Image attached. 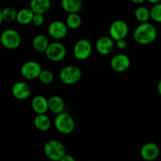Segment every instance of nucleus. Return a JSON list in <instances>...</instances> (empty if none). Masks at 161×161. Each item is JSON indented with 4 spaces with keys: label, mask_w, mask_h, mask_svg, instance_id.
Masks as SVG:
<instances>
[{
    "label": "nucleus",
    "mask_w": 161,
    "mask_h": 161,
    "mask_svg": "<svg viewBox=\"0 0 161 161\" xmlns=\"http://www.w3.org/2000/svg\"><path fill=\"white\" fill-rule=\"evenodd\" d=\"M157 37V30L149 22L141 23L135 29L133 33L134 40L140 45L146 46L153 43Z\"/></svg>",
    "instance_id": "1"
},
{
    "label": "nucleus",
    "mask_w": 161,
    "mask_h": 161,
    "mask_svg": "<svg viewBox=\"0 0 161 161\" xmlns=\"http://www.w3.org/2000/svg\"><path fill=\"white\" fill-rule=\"evenodd\" d=\"M43 152L46 157L52 161H60L66 154L64 144L58 140H49L43 146Z\"/></svg>",
    "instance_id": "2"
},
{
    "label": "nucleus",
    "mask_w": 161,
    "mask_h": 161,
    "mask_svg": "<svg viewBox=\"0 0 161 161\" xmlns=\"http://www.w3.org/2000/svg\"><path fill=\"white\" fill-rule=\"evenodd\" d=\"M53 124L57 130L63 135H69L72 133L75 128V122L73 117L64 112L57 115Z\"/></svg>",
    "instance_id": "3"
},
{
    "label": "nucleus",
    "mask_w": 161,
    "mask_h": 161,
    "mask_svg": "<svg viewBox=\"0 0 161 161\" xmlns=\"http://www.w3.org/2000/svg\"><path fill=\"white\" fill-rule=\"evenodd\" d=\"M0 42L7 50H16L21 44V36L17 30L9 28L2 32Z\"/></svg>",
    "instance_id": "4"
},
{
    "label": "nucleus",
    "mask_w": 161,
    "mask_h": 161,
    "mask_svg": "<svg viewBox=\"0 0 161 161\" xmlns=\"http://www.w3.org/2000/svg\"><path fill=\"white\" fill-rule=\"evenodd\" d=\"M61 83L65 85H73L78 83L82 78V71L75 65L64 66L59 73Z\"/></svg>",
    "instance_id": "5"
},
{
    "label": "nucleus",
    "mask_w": 161,
    "mask_h": 161,
    "mask_svg": "<svg viewBox=\"0 0 161 161\" xmlns=\"http://www.w3.org/2000/svg\"><path fill=\"white\" fill-rule=\"evenodd\" d=\"M67 53L66 47L60 42H53L50 43L46 50L45 54L47 59L53 62H60L64 59Z\"/></svg>",
    "instance_id": "6"
},
{
    "label": "nucleus",
    "mask_w": 161,
    "mask_h": 161,
    "mask_svg": "<svg viewBox=\"0 0 161 161\" xmlns=\"http://www.w3.org/2000/svg\"><path fill=\"white\" fill-rule=\"evenodd\" d=\"M93 47L91 42L87 39H79L73 47V55L79 61L88 59L92 53Z\"/></svg>",
    "instance_id": "7"
},
{
    "label": "nucleus",
    "mask_w": 161,
    "mask_h": 161,
    "mask_svg": "<svg viewBox=\"0 0 161 161\" xmlns=\"http://www.w3.org/2000/svg\"><path fill=\"white\" fill-rule=\"evenodd\" d=\"M109 36L114 41L126 39L129 32V27L127 22L123 20H116L109 26Z\"/></svg>",
    "instance_id": "8"
},
{
    "label": "nucleus",
    "mask_w": 161,
    "mask_h": 161,
    "mask_svg": "<svg viewBox=\"0 0 161 161\" xmlns=\"http://www.w3.org/2000/svg\"><path fill=\"white\" fill-rule=\"evenodd\" d=\"M42 67L40 64L36 61H28L24 63L20 67V74L26 80H36L39 78Z\"/></svg>",
    "instance_id": "9"
},
{
    "label": "nucleus",
    "mask_w": 161,
    "mask_h": 161,
    "mask_svg": "<svg viewBox=\"0 0 161 161\" xmlns=\"http://www.w3.org/2000/svg\"><path fill=\"white\" fill-rule=\"evenodd\" d=\"M67 25L61 20H53L48 26V34L53 39L56 40H61L64 39L68 35Z\"/></svg>",
    "instance_id": "10"
},
{
    "label": "nucleus",
    "mask_w": 161,
    "mask_h": 161,
    "mask_svg": "<svg viewBox=\"0 0 161 161\" xmlns=\"http://www.w3.org/2000/svg\"><path fill=\"white\" fill-rule=\"evenodd\" d=\"M130 66V58L124 53H118L114 55L110 61V67L116 72H126Z\"/></svg>",
    "instance_id": "11"
},
{
    "label": "nucleus",
    "mask_w": 161,
    "mask_h": 161,
    "mask_svg": "<svg viewBox=\"0 0 161 161\" xmlns=\"http://www.w3.org/2000/svg\"><path fill=\"white\" fill-rule=\"evenodd\" d=\"M160 149L158 145L154 142H147L143 145L140 150L142 158L146 161H153L160 156Z\"/></svg>",
    "instance_id": "12"
},
{
    "label": "nucleus",
    "mask_w": 161,
    "mask_h": 161,
    "mask_svg": "<svg viewBox=\"0 0 161 161\" xmlns=\"http://www.w3.org/2000/svg\"><path fill=\"white\" fill-rule=\"evenodd\" d=\"M115 44V41L109 36H103L97 39L95 48L99 54L105 56L112 53L114 49Z\"/></svg>",
    "instance_id": "13"
},
{
    "label": "nucleus",
    "mask_w": 161,
    "mask_h": 161,
    "mask_svg": "<svg viewBox=\"0 0 161 161\" xmlns=\"http://www.w3.org/2000/svg\"><path fill=\"white\" fill-rule=\"evenodd\" d=\"M11 92L17 100L25 101L30 97L31 90L28 83L23 81H19L13 85Z\"/></svg>",
    "instance_id": "14"
},
{
    "label": "nucleus",
    "mask_w": 161,
    "mask_h": 161,
    "mask_svg": "<svg viewBox=\"0 0 161 161\" xmlns=\"http://www.w3.org/2000/svg\"><path fill=\"white\" fill-rule=\"evenodd\" d=\"M31 108L36 114H46L49 110L48 99L42 95H36L31 100Z\"/></svg>",
    "instance_id": "15"
},
{
    "label": "nucleus",
    "mask_w": 161,
    "mask_h": 161,
    "mask_svg": "<svg viewBox=\"0 0 161 161\" xmlns=\"http://www.w3.org/2000/svg\"><path fill=\"white\" fill-rule=\"evenodd\" d=\"M51 7L50 0H31L29 3V8L35 14H45L50 10Z\"/></svg>",
    "instance_id": "16"
},
{
    "label": "nucleus",
    "mask_w": 161,
    "mask_h": 161,
    "mask_svg": "<svg viewBox=\"0 0 161 161\" xmlns=\"http://www.w3.org/2000/svg\"><path fill=\"white\" fill-rule=\"evenodd\" d=\"M49 110L53 114H60L63 113L65 108V104L61 97L58 95L51 96L48 99Z\"/></svg>",
    "instance_id": "17"
},
{
    "label": "nucleus",
    "mask_w": 161,
    "mask_h": 161,
    "mask_svg": "<svg viewBox=\"0 0 161 161\" xmlns=\"http://www.w3.org/2000/svg\"><path fill=\"white\" fill-rule=\"evenodd\" d=\"M61 8L68 14H79L83 8L82 0H61Z\"/></svg>",
    "instance_id": "18"
},
{
    "label": "nucleus",
    "mask_w": 161,
    "mask_h": 161,
    "mask_svg": "<svg viewBox=\"0 0 161 161\" xmlns=\"http://www.w3.org/2000/svg\"><path fill=\"white\" fill-rule=\"evenodd\" d=\"M34 15L35 13L31 10V8H23L17 11L16 20L20 25H28L32 23Z\"/></svg>",
    "instance_id": "19"
},
{
    "label": "nucleus",
    "mask_w": 161,
    "mask_h": 161,
    "mask_svg": "<svg viewBox=\"0 0 161 161\" xmlns=\"http://www.w3.org/2000/svg\"><path fill=\"white\" fill-rule=\"evenodd\" d=\"M49 45H50L49 39L45 35L38 34L33 38L32 47L34 50L39 53H45Z\"/></svg>",
    "instance_id": "20"
},
{
    "label": "nucleus",
    "mask_w": 161,
    "mask_h": 161,
    "mask_svg": "<svg viewBox=\"0 0 161 161\" xmlns=\"http://www.w3.org/2000/svg\"><path fill=\"white\" fill-rule=\"evenodd\" d=\"M33 123L35 127L42 132L47 131L51 127V120L46 114H36Z\"/></svg>",
    "instance_id": "21"
},
{
    "label": "nucleus",
    "mask_w": 161,
    "mask_h": 161,
    "mask_svg": "<svg viewBox=\"0 0 161 161\" xmlns=\"http://www.w3.org/2000/svg\"><path fill=\"white\" fill-rule=\"evenodd\" d=\"M17 11L15 8L12 6H7L0 11V25L3 24V21H14L17 19Z\"/></svg>",
    "instance_id": "22"
},
{
    "label": "nucleus",
    "mask_w": 161,
    "mask_h": 161,
    "mask_svg": "<svg viewBox=\"0 0 161 161\" xmlns=\"http://www.w3.org/2000/svg\"><path fill=\"white\" fill-rule=\"evenodd\" d=\"M135 17L140 23L149 22V20L151 18L150 9L146 6H138L135 11Z\"/></svg>",
    "instance_id": "23"
},
{
    "label": "nucleus",
    "mask_w": 161,
    "mask_h": 161,
    "mask_svg": "<svg viewBox=\"0 0 161 161\" xmlns=\"http://www.w3.org/2000/svg\"><path fill=\"white\" fill-rule=\"evenodd\" d=\"M65 23L69 28L72 30H76L81 26L82 18L77 13L69 14V15L66 17Z\"/></svg>",
    "instance_id": "24"
},
{
    "label": "nucleus",
    "mask_w": 161,
    "mask_h": 161,
    "mask_svg": "<svg viewBox=\"0 0 161 161\" xmlns=\"http://www.w3.org/2000/svg\"><path fill=\"white\" fill-rule=\"evenodd\" d=\"M38 79L42 84L49 85L53 83V80H54V75L51 71L48 70V69H44V70H42Z\"/></svg>",
    "instance_id": "25"
},
{
    "label": "nucleus",
    "mask_w": 161,
    "mask_h": 161,
    "mask_svg": "<svg viewBox=\"0 0 161 161\" xmlns=\"http://www.w3.org/2000/svg\"><path fill=\"white\" fill-rule=\"evenodd\" d=\"M151 19L157 23H161V3L154 4L150 9Z\"/></svg>",
    "instance_id": "26"
},
{
    "label": "nucleus",
    "mask_w": 161,
    "mask_h": 161,
    "mask_svg": "<svg viewBox=\"0 0 161 161\" xmlns=\"http://www.w3.org/2000/svg\"><path fill=\"white\" fill-rule=\"evenodd\" d=\"M44 23V17L43 14H35L34 17L32 20V24L36 27H39L42 25Z\"/></svg>",
    "instance_id": "27"
},
{
    "label": "nucleus",
    "mask_w": 161,
    "mask_h": 161,
    "mask_svg": "<svg viewBox=\"0 0 161 161\" xmlns=\"http://www.w3.org/2000/svg\"><path fill=\"white\" fill-rule=\"evenodd\" d=\"M115 43H116V47L119 50H124V49L127 48V40L125 39H119V40L115 41Z\"/></svg>",
    "instance_id": "28"
},
{
    "label": "nucleus",
    "mask_w": 161,
    "mask_h": 161,
    "mask_svg": "<svg viewBox=\"0 0 161 161\" xmlns=\"http://www.w3.org/2000/svg\"><path fill=\"white\" fill-rule=\"evenodd\" d=\"M60 161H75V160L72 156L69 155V154H65Z\"/></svg>",
    "instance_id": "29"
},
{
    "label": "nucleus",
    "mask_w": 161,
    "mask_h": 161,
    "mask_svg": "<svg viewBox=\"0 0 161 161\" xmlns=\"http://www.w3.org/2000/svg\"><path fill=\"white\" fill-rule=\"evenodd\" d=\"M145 1H146V0H131L132 3H135V4H136V5L142 4Z\"/></svg>",
    "instance_id": "30"
},
{
    "label": "nucleus",
    "mask_w": 161,
    "mask_h": 161,
    "mask_svg": "<svg viewBox=\"0 0 161 161\" xmlns=\"http://www.w3.org/2000/svg\"><path fill=\"white\" fill-rule=\"evenodd\" d=\"M146 1H148L149 3H152V4H153V5L161 3V0H146Z\"/></svg>",
    "instance_id": "31"
},
{
    "label": "nucleus",
    "mask_w": 161,
    "mask_h": 161,
    "mask_svg": "<svg viewBox=\"0 0 161 161\" xmlns=\"http://www.w3.org/2000/svg\"><path fill=\"white\" fill-rule=\"evenodd\" d=\"M157 91H158L159 94L161 96V80L159 81L158 84H157Z\"/></svg>",
    "instance_id": "32"
}]
</instances>
